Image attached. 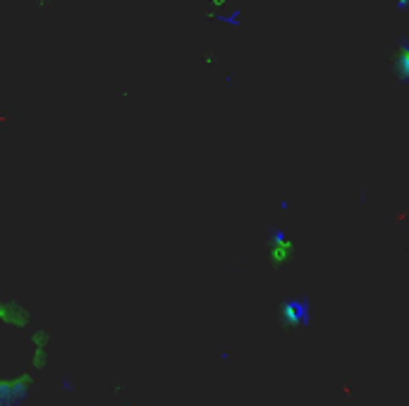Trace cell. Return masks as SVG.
Returning a JSON list of instances; mask_svg holds the SVG:
<instances>
[{
	"label": "cell",
	"instance_id": "obj_4",
	"mask_svg": "<svg viewBox=\"0 0 409 406\" xmlns=\"http://www.w3.org/2000/svg\"><path fill=\"white\" fill-rule=\"evenodd\" d=\"M228 3H230V0H211V8L213 10H215V8H225ZM208 12H211V10H208Z\"/></svg>",
	"mask_w": 409,
	"mask_h": 406
},
{
	"label": "cell",
	"instance_id": "obj_1",
	"mask_svg": "<svg viewBox=\"0 0 409 406\" xmlns=\"http://www.w3.org/2000/svg\"><path fill=\"white\" fill-rule=\"evenodd\" d=\"M292 249H294V244L287 239L283 229H270V260L276 266H280V263H285L290 258Z\"/></svg>",
	"mask_w": 409,
	"mask_h": 406
},
{
	"label": "cell",
	"instance_id": "obj_5",
	"mask_svg": "<svg viewBox=\"0 0 409 406\" xmlns=\"http://www.w3.org/2000/svg\"><path fill=\"white\" fill-rule=\"evenodd\" d=\"M397 5H400V8H404V0H400V3H397Z\"/></svg>",
	"mask_w": 409,
	"mask_h": 406
},
{
	"label": "cell",
	"instance_id": "obj_2",
	"mask_svg": "<svg viewBox=\"0 0 409 406\" xmlns=\"http://www.w3.org/2000/svg\"><path fill=\"white\" fill-rule=\"evenodd\" d=\"M0 321L10 323L15 328H26L29 323V311L19 306L17 301H0Z\"/></svg>",
	"mask_w": 409,
	"mask_h": 406
},
{
	"label": "cell",
	"instance_id": "obj_3",
	"mask_svg": "<svg viewBox=\"0 0 409 406\" xmlns=\"http://www.w3.org/2000/svg\"><path fill=\"white\" fill-rule=\"evenodd\" d=\"M32 342L36 344V346H46V344H48V332H43V330H39V332H34Z\"/></svg>",
	"mask_w": 409,
	"mask_h": 406
}]
</instances>
